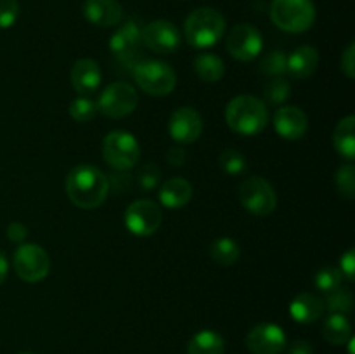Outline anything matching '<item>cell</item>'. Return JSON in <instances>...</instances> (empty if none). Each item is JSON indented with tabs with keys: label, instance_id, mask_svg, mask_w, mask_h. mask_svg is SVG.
Returning <instances> with one entry per match:
<instances>
[{
	"label": "cell",
	"instance_id": "cell-10",
	"mask_svg": "<svg viewBox=\"0 0 355 354\" xmlns=\"http://www.w3.org/2000/svg\"><path fill=\"white\" fill-rule=\"evenodd\" d=\"M162 208L151 200H137L125 212V226L135 236H151L162 226Z\"/></svg>",
	"mask_w": 355,
	"mask_h": 354
},
{
	"label": "cell",
	"instance_id": "cell-4",
	"mask_svg": "<svg viewBox=\"0 0 355 354\" xmlns=\"http://www.w3.org/2000/svg\"><path fill=\"white\" fill-rule=\"evenodd\" d=\"M270 19L288 33L307 31L315 21V7L311 0H274Z\"/></svg>",
	"mask_w": 355,
	"mask_h": 354
},
{
	"label": "cell",
	"instance_id": "cell-32",
	"mask_svg": "<svg viewBox=\"0 0 355 354\" xmlns=\"http://www.w3.org/2000/svg\"><path fill=\"white\" fill-rule=\"evenodd\" d=\"M286 58L288 56H284L281 51L270 52L262 59L260 69L270 76H281L283 73H286Z\"/></svg>",
	"mask_w": 355,
	"mask_h": 354
},
{
	"label": "cell",
	"instance_id": "cell-8",
	"mask_svg": "<svg viewBox=\"0 0 355 354\" xmlns=\"http://www.w3.org/2000/svg\"><path fill=\"white\" fill-rule=\"evenodd\" d=\"M239 201L248 212L266 217L276 208L277 196L263 177H248L239 186Z\"/></svg>",
	"mask_w": 355,
	"mask_h": 354
},
{
	"label": "cell",
	"instance_id": "cell-18",
	"mask_svg": "<svg viewBox=\"0 0 355 354\" xmlns=\"http://www.w3.org/2000/svg\"><path fill=\"white\" fill-rule=\"evenodd\" d=\"M83 14L96 26H114L123 17V9L116 0H85Z\"/></svg>",
	"mask_w": 355,
	"mask_h": 354
},
{
	"label": "cell",
	"instance_id": "cell-6",
	"mask_svg": "<svg viewBox=\"0 0 355 354\" xmlns=\"http://www.w3.org/2000/svg\"><path fill=\"white\" fill-rule=\"evenodd\" d=\"M103 158L116 170H128L141 158L137 139L125 130H113L103 141Z\"/></svg>",
	"mask_w": 355,
	"mask_h": 354
},
{
	"label": "cell",
	"instance_id": "cell-20",
	"mask_svg": "<svg viewBox=\"0 0 355 354\" xmlns=\"http://www.w3.org/2000/svg\"><path fill=\"white\" fill-rule=\"evenodd\" d=\"M324 312V302L314 294H300L291 301L290 314L291 318L302 325L318 321Z\"/></svg>",
	"mask_w": 355,
	"mask_h": 354
},
{
	"label": "cell",
	"instance_id": "cell-14",
	"mask_svg": "<svg viewBox=\"0 0 355 354\" xmlns=\"http://www.w3.org/2000/svg\"><path fill=\"white\" fill-rule=\"evenodd\" d=\"M142 47V30L135 23L128 21L125 23L116 33L111 37L110 49L120 61L125 65H137V59L141 56Z\"/></svg>",
	"mask_w": 355,
	"mask_h": 354
},
{
	"label": "cell",
	"instance_id": "cell-5",
	"mask_svg": "<svg viewBox=\"0 0 355 354\" xmlns=\"http://www.w3.org/2000/svg\"><path fill=\"white\" fill-rule=\"evenodd\" d=\"M135 83L151 96H166L177 85V75L166 62L148 59L134 66Z\"/></svg>",
	"mask_w": 355,
	"mask_h": 354
},
{
	"label": "cell",
	"instance_id": "cell-41",
	"mask_svg": "<svg viewBox=\"0 0 355 354\" xmlns=\"http://www.w3.org/2000/svg\"><path fill=\"white\" fill-rule=\"evenodd\" d=\"M7 271H9V262H7V257L0 252V285H2L3 280H6Z\"/></svg>",
	"mask_w": 355,
	"mask_h": 354
},
{
	"label": "cell",
	"instance_id": "cell-13",
	"mask_svg": "<svg viewBox=\"0 0 355 354\" xmlns=\"http://www.w3.org/2000/svg\"><path fill=\"white\" fill-rule=\"evenodd\" d=\"M142 44L148 45L156 54H172L180 45V31L170 21H151L142 30Z\"/></svg>",
	"mask_w": 355,
	"mask_h": 354
},
{
	"label": "cell",
	"instance_id": "cell-9",
	"mask_svg": "<svg viewBox=\"0 0 355 354\" xmlns=\"http://www.w3.org/2000/svg\"><path fill=\"white\" fill-rule=\"evenodd\" d=\"M97 110L110 118L128 117L137 108L139 96L132 85L125 82H114L101 92L97 99Z\"/></svg>",
	"mask_w": 355,
	"mask_h": 354
},
{
	"label": "cell",
	"instance_id": "cell-35",
	"mask_svg": "<svg viewBox=\"0 0 355 354\" xmlns=\"http://www.w3.org/2000/svg\"><path fill=\"white\" fill-rule=\"evenodd\" d=\"M340 66H342V71L345 73L349 78H354L355 76V45L354 44H350L349 47H347V51L342 54Z\"/></svg>",
	"mask_w": 355,
	"mask_h": 354
},
{
	"label": "cell",
	"instance_id": "cell-30",
	"mask_svg": "<svg viewBox=\"0 0 355 354\" xmlns=\"http://www.w3.org/2000/svg\"><path fill=\"white\" fill-rule=\"evenodd\" d=\"M97 104L89 97H76L71 104H69V115L75 121H90L96 118L97 115Z\"/></svg>",
	"mask_w": 355,
	"mask_h": 354
},
{
	"label": "cell",
	"instance_id": "cell-23",
	"mask_svg": "<svg viewBox=\"0 0 355 354\" xmlns=\"http://www.w3.org/2000/svg\"><path fill=\"white\" fill-rule=\"evenodd\" d=\"M333 142H335V148L343 158L354 160L355 156V117L349 115L343 120L338 121L335 128V134H333Z\"/></svg>",
	"mask_w": 355,
	"mask_h": 354
},
{
	"label": "cell",
	"instance_id": "cell-34",
	"mask_svg": "<svg viewBox=\"0 0 355 354\" xmlns=\"http://www.w3.org/2000/svg\"><path fill=\"white\" fill-rule=\"evenodd\" d=\"M19 16V3L17 0H0V28L6 30L17 21Z\"/></svg>",
	"mask_w": 355,
	"mask_h": 354
},
{
	"label": "cell",
	"instance_id": "cell-36",
	"mask_svg": "<svg viewBox=\"0 0 355 354\" xmlns=\"http://www.w3.org/2000/svg\"><path fill=\"white\" fill-rule=\"evenodd\" d=\"M340 273L343 276H347L349 280H354V273H355V250L350 248L349 252L343 253L340 257Z\"/></svg>",
	"mask_w": 355,
	"mask_h": 354
},
{
	"label": "cell",
	"instance_id": "cell-19",
	"mask_svg": "<svg viewBox=\"0 0 355 354\" xmlns=\"http://www.w3.org/2000/svg\"><path fill=\"white\" fill-rule=\"evenodd\" d=\"M319 66V52L311 45L295 49L286 58V71L293 78L304 80L314 75Z\"/></svg>",
	"mask_w": 355,
	"mask_h": 354
},
{
	"label": "cell",
	"instance_id": "cell-12",
	"mask_svg": "<svg viewBox=\"0 0 355 354\" xmlns=\"http://www.w3.org/2000/svg\"><path fill=\"white\" fill-rule=\"evenodd\" d=\"M245 342L252 354H281L286 349V333L279 325L260 323L250 330Z\"/></svg>",
	"mask_w": 355,
	"mask_h": 354
},
{
	"label": "cell",
	"instance_id": "cell-17",
	"mask_svg": "<svg viewBox=\"0 0 355 354\" xmlns=\"http://www.w3.org/2000/svg\"><path fill=\"white\" fill-rule=\"evenodd\" d=\"M103 80L99 65L92 59H80L73 65L71 69V83L73 89L82 96H90L96 92Z\"/></svg>",
	"mask_w": 355,
	"mask_h": 354
},
{
	"label": "cell",
	"instance_id": "cell-31",
	"mask_svg": "<svg viewBox=\"0 0 355 354\" xmlns=\"http://www.w3.org/2000/svg\"><path fill=\"white\" fill-rule=\"evenodd\" d=\"M336 187L347 198L355 196V169L352 163H347L336 172Z\"/></svg>",
	"mask_w": 355,
	"mask_h": 354
},
{
	"label": "cell",
	"instance_id": "cell-7",
	"mask_svg": "<svg viewBox=\"0 0 355 354\" xmlns=\"http://www.w3.org/2000/svg\"><path fill=\"white\" fill-rule=\"evenodd\" d=\"M14 269L21 280L28 283H38L47 278L51 269V259L40 245L21 243L14 253Z\"/></svg>",
	"mask_w": 355,
	"mask_h": 354
},
{
	"label": "cell",
	"instance_id": "cell-2",
	"mask_svg": "<svg viewBox=\"0 0 355 354\" xmlns=\"http://www.w3.org/2000/svg\"><path fill=\"white\" fill-rule=\"evenodd\" d=\"M225 121L231 130L241 135L260 134L269 124V110L266 103L255 96H238L225 108Z\"/></svg>",
	"mask_w": 355,
	"mask_h": 354
},
{
	"label": "cell",
	"instance_id": "cell-38",
	"mask_svg": "<svg viewBox=\"0 0 355 354\" xmlns=\"http://www.w3.org/2000/svg\"><path fill=\"white\" fill-rule=\"evenodd\" d=\"M28 236L26 226H23L21 222H12L7 228V238L14 243H23Z\"/></svg>",
	"mask_w": 355,
	"mask_h": 354
},
{
	"label": "cell",
	"instance_id": "cell-26",
	"mask_svg": "<svg viewBox=\"0 0 355 354\" xmlns=\"http://www.w3.org/2000/svg\"><path fill=\"white\" fill-rule=\"evenodd\" d=\"M211 259L220 266H232L239 259V246L232 238H218L211 243Z\"/></svg>",
	"mask_w": 355,
	"mask_h": 354
},
{
	"label": "cell",
	"instance_id": "cell-11",
	"mask_svg": "<svg viewBox=\"0 0 355 354\" xmlns=\"http://www.w3.org/2000/svg\"><path fill=\"white\" fill-rule=\"evenodd\" d=\"M262 33L253 24H236L227 37V51L238 61H253L262 52Z\"/></svg>",
	"mask_w": 355,
	"mask_h": 354
},
{
	"label": "cell",
	"instance_id": "cell-27",
	"mask_svg": "<svg viewBox=\"0 0 355 354\" xmlns=\"http://www.w3.org/2000/svg\"><path fill=\"white\" fill-rule=\"evenodd\" d=\"M324 307H328L331 312H340V314H347L354 309V297L349 290L345 288H336V290L329 292L326 295Z\"/></svg>",
	"mask_w": 355,
	"mask_h": 354
},
{
	"label": "cell",
	"instance_id": "cell-21",
	"mask_svg": "<svg viewBox=\"0 0 355 354\" xmlns=\"http://www.w3.org/2000/svg\"><path fill=\"white\" fill-rule=\"evenodd\" d=\"M191 198H193V186L189 184V180L182 179V177L166 179L159 189V201L166 208L186 207Z\"/></svg>",
	"mask_w": 355,
	"mask_h": 354
},
{
	"label": "cell",
	"instance_id": "cell-15",
	"mask_svg": "<svg viewBox=\"0 0 355 354\" xmlns=\"http://www.w3.org/2000/svg\"><path fill=\"white\" fill-rule=\"evenodd\" d=\"M168 130L173 141L180 142V144H191L200 137L201 130H203V120L196 110L182 106L173 111L170 117Z\"/></svg>",
	"mask_w": 355,
	"mask_h": 354
},
{
	"label": "cell",
	"instance_id": "cell-28",
	"mask_svg": "<svg viewBox=\"0 0 355 354\" xmlns=\"http://www.w3.org/2000/svg\"><path fill=\"white\" fill-rule=\"evenodd\" d=\"M218 163H220L222 170L229 176H241L246 172L248 165H246V158L236 149H224L218 156Z\"/></svg>",
	"mask_w": 355,
	"mask_h": 354
},
{
	"label": "cell",
	"instance_id": "cell-22",
	"mask_svg": "<svg viewBox=\"0 0 355 354\" xmlns=\"http://www.w3.org/2000/svg\"><path fill=\"white\" fill-rule=\"evenodd\" d=\"M224 339L214 330H201L187 342V354H224Z\"/></svg>",
	"mask_w": 355,
	"mask_h": 354
},
{
	"label": "cell",
	"instance_id": "cell-33",
	"mask_svg": "<svg viewBox=\"0 0 355 354\" xmlns=\"http://www.w3.org/2000/svg\"><path fill=\"white\" fill-rule=\"evenodd\" d=\"M291 87L284 78H274L267 83L266 97L274 104H281L290 97Z\"/></svg>",
	"mask_w": 355,
	"mask_h": 354
},
{
	"label": "cell",
	"instance_id": "cell-16",
	"mask_svg": "<svg viewBox=\"0 0 355 354\" xmlns=\"http://www.w3.org/2000/svg\"><path fill=\"white\" fill-rule=\"evenodd\" d=\"M274 127L283 139L297 141L307 132V115L297 106H283L274 113Z\"/></svg>",
	"mask_w": 355,
	"mask_h": 354
},
{
	"label": "cell",
	"instance_id": "cell-24",
	"mask_svg": "<svg viewBox=\"0 0 355 354\" xmlns=\"http://www.w3.org/2000/svg\"><path fill=\"white\" fill-rule=\"evenodd\" d=\"M322 335L328 342L335 344V346L349 342V339L352 337V326H350L349 318L345 314H340V312H331L324 319Z\"/></svg>",
	"mask_w": 355,
	"mask_h": 354
},
{
	"label": "cell",
	"instance_id": "cell-40",
	"mask_svg": "<svg viewBox=\"0 0 355 354\" xmlns=\"http://www.w3.org/2000/svg\"><path fill=\"white\" fill-rule=\"evenodd\" d=\"M168 162L177 167L184 165V162H186V151L182 148H172L168 151Z\"/></svg>",
	"mask_w": 355,
	"mask_h": 354
},
{
	"label": "cell",
	"instance_id": "cell-25",
	"mask_svg": "<svg viewBox=\"0 0 355 354\" xmlns=\"http://www.w3.org/2000/svg\"><path fill=\"white\" fill-rule=\"evenodd\" d=\"M194 69H196L198 76L205 82H218L224 76V61H222L218 56L210 54V52H205L200 54L194 61Z\"/></svg>",
	"mask_w": 355,
	"mask_h": 354
},
{
	"label": "cell",
	"instance_id": "cell-1",
	"mask_svg": "<svg viewBox=\"0 0 355 354\" xmlns=\"http://www.w3.org/2000/svg\"><path fill=\"white\" fill-rule=\"evenodd\" d=\"M110 191V180L97 167L76 165L66 177V193L73 205L92 210L103 205Z\"/></svg>",
	"mask_w": 355,
	"mask_h": 354
},
{
	"label": "cell",
	"instance_id": "cell-3",
	"mask_svg": "<svg viewBox=\"0 0 355 354\" xmlns=\"http://www.w3.org/2000/svg\"><path fill=\"white\" fill-rule=\"evenodd\" d=\"M225 33V19L218 10L201 7L191 12L184 23L186 40L196 49L214 47Z\"/></svg>",
	"mask_w": 355,
	"mask_h": 354
},
{
	"label": "cell",
	"instance_id": "cell-37",
	"mask_svg": "<svg viewBox=\"0 0 355 354\" xmlns=\"http://www.w3.org/2000/svg\"><path fill=\"white\" fill-rule=\"evenodd\" d=\"M153 167L155 165H148L144 170H142L141 176H139V183H141L142 189H151V187H155L156 183H158L159 172L158 169L153 170Z\"/></svg>",
	"mask_w": 355,
	"mask_h": 354
},
{
	"label": "cell",
	"instance_id": "cell-42",
	"mask_svg": "<svg viewBox=\"0 0 355 354\" xmlns=\"http://www.w3.org/2000/svg\"><path fill=\"white\" fill-rule=\"evenodd\" d=\"M19 354H37V353H30V351H24V353H19Z\"/></svg>",
	"mask_w": 355,
	"mask_h": 354
},
{
	"label": "cell",
	"instance_id": "cell-29",
	"mask_svg": "<svg viewBox=\"0 0 355 354\" xmlns=\"http://www.w3.org/2000/svg\"><path fill=\"white\" fill-rule=\"evenodd\" d=\"M343 274L340 273V269L336 267H322L321 271H318L314 276V285L324 294L336 290V288L342 287Z\"/></svg>",
	"mask_w": 355,
	"mask_h": 354
},
{
	"label": "cell",
	"instance_id": "cell-39",
	"mask_svg": "<svg viewBox=\"0 0 355 354\" xmlns=\"http://www.w3.org/2000/svg\"><path fill=\"white\" fill-rule=\"evenodd\" d=\"M288 354H314V349H312V346L307 340H295L288 347Z\"/></svg>",
	"mask_w": 355,
	"mask_h": 354
}]
</instances>
